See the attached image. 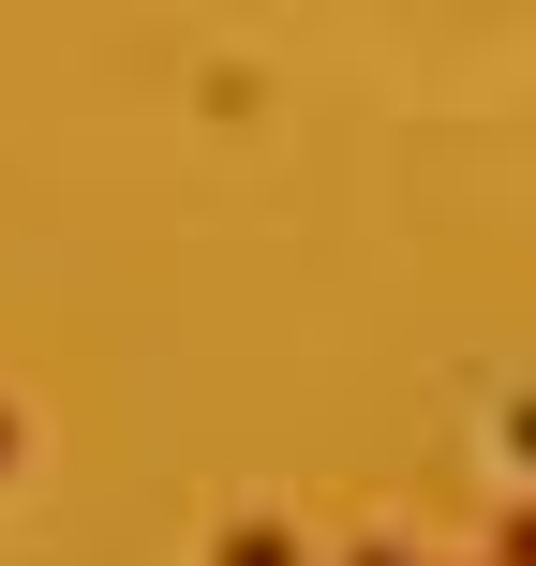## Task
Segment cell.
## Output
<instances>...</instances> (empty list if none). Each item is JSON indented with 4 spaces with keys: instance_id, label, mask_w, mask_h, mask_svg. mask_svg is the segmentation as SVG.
<instances>
[{
    "instance_id": "6da1fadb",
    "label": "cell",
    "mask_w": 536,
    "mask_h": 566,
    "mask_svg": "<svg viewBox=\"0 0 536 566\" xmlns=\"http://www.w3.org/2000/svg\"><path fill=\"white\" fill-rule=\"evenodd\" d=\"M209 566H298V537H283V522H224V552Z\"/></svg>"
},
{
    "instance_id": "7a4b0ae2",
    "label": "cell",
    "mask_w": 536,
    "mask_h": 566,
    "mask_svg": "<svg viewBox=\"0 0 536 566\" xmlns=\"http://www.w3.org/2000/svg\"><path fill=\"white\" fill-rule=\"evenodd\" d=\"M492 566H536V492H507V522H492Z\"/></svg>"
},
{
    "instance_id": "3957f363",
    "label": "cell",
    "mask_w": 536,
    "mask_h": 566,
    "mask_svg": "<svg viewBox=\"0 0 536 566\" xmlns=\"http://www.w3.org/2000/svg\"><path fill=\"white\" fill-rule=\"evenodd\" d=\"M343 566H418V552H388V537H358V552H343Z\"/></svg>"
},
{
    "instance_id": "277c9868",
    "label": "cell",
    "mask_w": 536,
    "mask_h": 566,
    "mask_svg": "<svg viewBox=\"0 0 536 566\" xmlns=\"http://www.w3.org/2000/svg\"><path fill=\"white\" fill-rule=\"evenodd\" d=\"M507 448H522V462H536V402H507Z\"/></svg>"
},
{
    "instance_id": "5b68a950",
    "label": "cell",
    "mask_w": 536,
    "mask_h": 566,
    "mask_svg": "<svg viewBox=\"0 0 536 566\" xmlns=\"http://www.w3.org/2000/svg\"><path fill=\"white\" fill-rule=\"evenodd\" d=\"M0 448H15V418H0Z\"/></svg>"
}]
</instances>
